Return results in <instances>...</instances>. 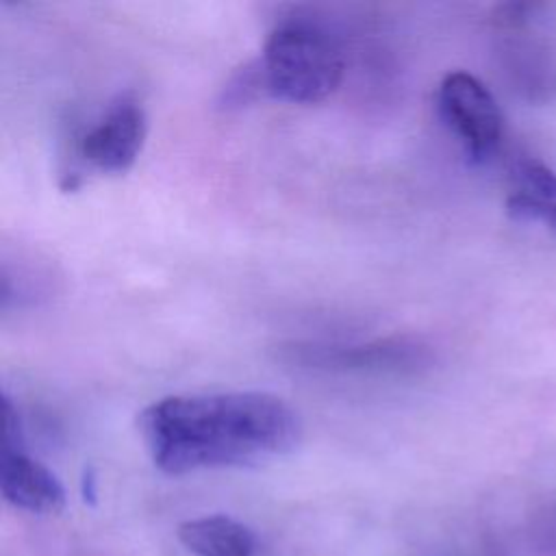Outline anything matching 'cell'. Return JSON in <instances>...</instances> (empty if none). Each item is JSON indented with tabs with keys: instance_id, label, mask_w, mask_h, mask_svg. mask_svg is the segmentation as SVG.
<instances>
[{
	"instance_id": "1",
	"label": "cell",
	"mask_w": 556,
	"mask_h": 556,
	"mask_svg": "<svg viewBox=\"0 0 556 556\" xmlns=\"http://www.w3.org/2000/svg\"><path fill=\"white\" fill-rule=\"evenodd\" d=\"M152 463L169 476L245 467L287 454L300 441L298 413L265 391L167 395L139 415Z\"/></svg>"
},
{
	"instance_id": "2",
	"label": "cell",
	"mask_w": 556,
	"mask_h": 556,
	"mask_svg": "<svg viewBox=\"0 0 556 556\" xmlns=\"http://www.w3.org/2000/svg\"><path fill=\"white\" fill-rule=\"evenodd\" d=\"M258 70L269 96L293 104H315L341 85L345 63L326 28L306 20H289L267 35Z\"/></svg>"
},
{
	"instance_id": "3",
	"label": "cell",
	"mask_w": 556,
	"mask_h": 556,
	"mask_svg": "<svg viewBox=\"0 0 556 556\" xmlns=\"http://www.w3.org/2000/svg\"><path fill=\"white\" fill-rule=\"evenodd\" d=\"M282 358L298 367L352 374H415L432 363L430 345L413 334H391L363 343L295 341L282 348Z\"/></svg>"
},
{
	"instance_id": "4",
	"label": "cell",
	"mask_w": 556,
	"mask_h": 556,
	"mask_svg": "<svg viewBox=\"0 0 556 556\" xmlns=\"http://www.w3.org/2000/svg\"><path fill=\"white\" fill-rule=\"evenodd\" d=\"M439 113L458 137L471 163H484L497 150L504 130L502 111L489 87L469 72H447L437 89Z\"/></svg>"
},
{
	"instance_id": "5",
	"label": "cell",
	"mask_w": 556,
	"mask_h": 556,
	"mask_svg": "<svg viewBox=\"0 0 556 556\" xmlns=\"http://www.w3.org/2000/svg\"><path fill=\"white\" fill-rule=\"evenodd\" d=\"M541 4L506 2L495 9V26L506 35L502 46L504 67L515 87L534 102H547L556 93V61L547 46L528 35Z\"/></svg>"
},
{
	"instance_id": "6",
	"label": "cell",
	"mask_w": 556,
	"mask_h": 556,
	"mask_svg": "<svg viewBox=\"0 0 556 556\" xmlns=\"http://www.w3.org/2000/svg\"><path fill=\"white\" fill-rule=\"evenodd\" d=\"M146 111L132 91L117 93L78 139L80 159L106 174H122L137 161L146 141Z\"/></svg>"
},
{
	"instance_id": "7",
	"label": "cell",
	"mask_w": 556,
	"mask_h": 556,
	"mask_svg": "<svg viewBox=\"0 0 556 556\" xmlns=\"http://www.w3.org/2000/svg\"><path fill=\"white\" fill-rule=\"evenodd\" d=\"M2 497L28 513L52 515L65 506V489L39 460L26 454L24 443H2L0 454Z\"/></svg>"
},
{
	"instance_id": "8",
	"label": "cell",
	"mask_w": 556,
	"mask_h": 556,
	"mask_svg": "<svg viewBox=\"0 0 556 556\" xmlns=\"http://www.w3.org/2000/svg\"><path fill=\"white\" fill-rule=\"evenodd\" d=\"M515 189L506 198V213L515 222L543 224L556 235V172L534 159L513 169Z\"/></svg>"
},
{
	"instance_id": "9",
	"label": "cell",
	"mask_w": 556,
	"mask_h": 556,
	"mask_svg": "<svg viewBox=\"0 0 556 556\" xmlns=\"http://www.w3.org/2000/svg\"><path fill=\"white\" fill-rule=\"evenodd\" d=\"M178 541L195 556H254V532L228 517L204 515L187 519L178 526Z\"/></svg>"
}]
</instances>
